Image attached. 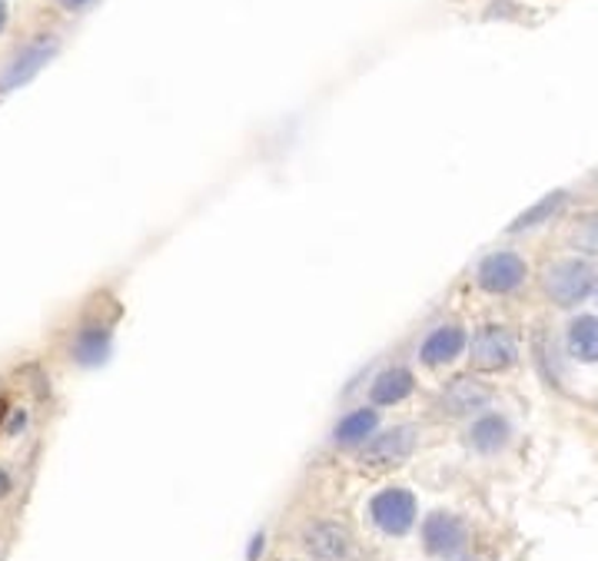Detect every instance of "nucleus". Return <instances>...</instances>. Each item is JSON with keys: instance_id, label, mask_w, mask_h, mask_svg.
I'll use <instances>...</instances> for the list:
<instances>
[{"instance_id": "obj_19", "label": "nucleus", "mask_w": 598, "mask_h": 561, "mask_svg": "<svg viewBox=\"0 0 598 561\" xmlns=\"http://www.w3.org/2000/svg\"><path fill=\"white\" fill-rule=\"evenodd\" d=\"M7 492H10V476L0 469V499H7Z\"/></svg>"}, {"instance_id": "obj_20", "label": "nucleus", "mask_w": 598, "mask_h": 561, "mask_svg": "<svg viewBox=\"0 0 598 561\" xmlns=\"http://www.w3.org/2000/svg\"><path fill=\"white\" fill-rule=\"evenodd\" d=\"M7 412H10V409H7V399L0 396V432H3V422H7Z\"/></svg>"}, {"instance_id": "obj_16", "label": "nucleus", "mask_w": 598, "mask_h": 561, "mask_svg": "<svg viewBox=\"0 0 598 561\" xmlns=\"http://www.w3.org/2000/svg\"><path fill=\"white\" fill-rule=\"evenodd\" d=\"M566 206H569V193H566V190H553V193H546L539 203H533L526 213H519V216L506 226V233H509V236H529V233L543 230L546 223H553Z\"/></svg>"}, {"instance_id": "obj_10", "label": "nucleus", "mask_w": 598, "mask_h": 561, "mask_svg": "<svg viewBox=\"0 0 598 561\" xmlns=\"http://www.w3.org/2000/svg\"><path fill=\"white\" fill-rule=\"evenodd\" d=\"M416 392H419V376L406 363H389V366L376 369L366 386V399L376 409H396V406L409 402Z\"/></svg>"}, {"instance_id": "obj_18", "label": "nucleus", "mask_w": 598, "mask_h": 561, "mask_svg": "<svg viewBox=\"0 0 598 561\" xmlns=\"http://www.w3.org/2000/svg\"><path fill=\"white\" fill-rule=\"evenodd\" d=\"M97 0H60V7L63 10H70V13H83V10H90Z\"/></svg>"}, {"instance_id": "obj_1", "label": "nucleus", "mask_w": 598, "mask_h": 561, "mask_svg": "<svg viewBox=\"0 0 598 561\" xmlns=\"http://www.w3.org/2000/svg\"><path fill=\"white\" fill-rule=\"evenodd\" d=\"M598 289V269L592 259L586 256H559V259H549L543 269H539V293L546 296L549 306L556 309H579L582 303H589Z\"/></svg>"}, {"instance_id": "obj_21", "label": "nucleus", "mask_w": 598, "mask_h": 561, "mask_svg": "<svg viewBox=\"0 0 598 561\" xmlns=\"http://www.w3.org/2000/svg\"><path fill=\"white\" fill-rule=\"evenodd\" d=\"M3 20H7V7H3V0H0V30H3Z\"/></svg>"}, {"instance_id": "obj_2", "label": "nucleus", "mask_w": 598, "mask_h": 561, "mask_svg": "<svg viewBox=\"0 0 598 561\" xmlns=\"http://www.w3.org/2000/svg\"><path fill=\"white\" fill-rule=\"evenodd\" d=\"M466 363H469V373H476V376L513 373L523 363L519 333L506 323H479L469 336Z\"/></svg>"}, {"instance_id": "obj_3", "label": "nucleus", "mask_w": 598, "mask_h": 561, "mask_svg": "<svg viewBox=\"0 0 598 561\" xmlns=\"http://www.w3.org/2000/svg\"><path fill=\"white\" fill-rule=\"evenodd\" d=\"M533 279V266L519 249H489L473 266V286L483 296L509 299L519 296Z\"/></svg>"}, {"instance_id": "obj_7", "label": "nucleus", "mask_w": 598, "mask_h": 561, "mask_svg": "<svg viewBox=\"0 0 598 561\" xmlns=\"http://www.w3.org/2000/svg\"><path fill=\"white\" fill-rule=\"evenodd\" d=\"M300 545L313 561H356L359 545L346 522L336 519H313L300 532Z\"/></svg>"}, {"instance_id": "obj_17", "label": "nucleus", "mask_w": 598, "mask_h": 561, "mask_svg": "<svg viewBox=\"0 0 598 561\" xmlns=\"http://www.w3.org/2000/svg\"><path fill=\"white\" fill-rule=\"evenodd\" d=\"M566 246L576 256L598 259V210L579 213L569 226H566Z\"/></svg>"}, {"instance_id": "obj_14", "label": "nucleus", "mask_w": 598, "mask_h": 561, "mask_svg": "<svg viewBox=\"0 0 598 561\" xmlns=\"http://www.w3.org/2000/svg\"><path fill=\"white\" fill-rule=\"evenodd\" d=\"M53 53H57V37H40V40L27 43V47L7 63V70H3V76H0V90H13V86L27 83L30 76H37L40 67H43Z\"/></svg>"}, {"instance_id": "obj_5", "label": "nucleus", "mask_w": 598, "mask_h": 561, "mask_svg": "<svg viewBox=\"0 0 598 561\" xmlns=\"http://www.w3.org/2000/svg\"><path fill=\"white\" fill-rule=\"evenodd\" d=\"M469 329L459 319H439L436 326H429L416 346V363L429 373H443L449 366H456L459 359H466L469 353Z\"/></svg>"}, {"instance_id": "obj_22", "label": "nucleus", "mask_w": 598, "mask_h": 561, "mask_svg": "<svg viewBox=\"0 0 598 561\" xmlns=\"http://www.w3.org/2000/svg\"><path fill=\"white\" fill-rule=\"evenodd\" d=\"M596 299H598V289H596Z\"/></svg>"}, {"instance_id": "obj_9", "label": "nucleus", "mask_w": 598, "mask_h": 561, "mask_svg": "<svg viewBox=\"0 0 598 561\" xmlns=\"http://www.w3.org/2000/svg\"><path fill=\"white\" fill-rule=\"evenodd\" d=\"M419 536H423L426 555H433V559L456 561L459 555H466V549H469V522L463 516H456V512H443V509L429 512L423 519Z\"/></svg>"}, {"instance_id": "obj_11", "label": "nucleus", "mask_w": 598, "mask_h": 561, "mask_svg": "<svg viewBox=\"0 0 598 561\" xmlns=\"http://www.w3.org/2000/svg\"><path fill=\"white\" fill-rule=\"evenodd\" d=\"M379 429H383L379 409L369 406V402H363V406H356V409H349V412H343V416L336 419V426H333V432H330V442H333L336 449L359 452Z\"/></svg>"}, {"instance_id": "obj_15", "label": "nucleus", "mask_w": 598, "mask_h": 561, "mask_svg": "<svg viewBox=\"0 0 598 561\" xmlns=\"http://www.w3.org/2000/svg\"><path fill=\"white\" fill-rule=\"evenodd\" d=\"M70 356L83 366V369H97L110 359V326L83 319V326L77 329L73 343H70Z\"/></svg>"}, {"instance_id": "obj_13", "label": "nucleus", "mask_w": 598, "mask_h": 561, "mask_svg": "<svg viewBox=\"0 0 598 561\" xmlns=\"http://www.w3.org/2000/svg\"><path fill=\"white\" fill-rule=\"evenodd\" d=\"M562 349L579 366H598V313H576L569 319Z\"/></svg>"}, {"instance_id": "obj_4", "label": "nucleus", "mask_w": 598, "mask_h": 561, "mask_svg": "<svg viewBox=\"0 0 598 561\" xmlns=\"http://www.w3.org/2000/svg\"><path fill=\"white\" fill-rule=\"evenodd\" d=\"M366 519L369 526L386 536V539H406L416 522H419V499L413 489L406 486H389V489H379L369 506H366Z\"/></svg>"}, {"instance_id": "obj_8", "label": "nucleus", "mask_w": 598, "mask_h": 561, "mask_svg": "<svg viewBox=\"0 0 598 561\" xmlns=\"http://www.w3.org/2000/svg\"><path fill=\"white\" fill-rule=\"evenodd\" d=\"M436 406L449 419H476L479 412H486L493 406V389L486 386L483 376L463 373V376H453V379L443 382V389L436 396Z\"/></svg>"}, {"instance_id": "obj_6", "label": "nucleus", "mask_w": 598, "mask_h": 561, "mask_svg": "<svg viewBox=\"0 0 598 561\" xmlns=\"http://www.w3.org/2000/svg\"><path fill=\"white\" fill-rule=\"evenodd\" d=\"M419 449V429L413 422H399L393 429H379L363 449H359V466L363 469H399L403 462L413 459Z\"/></svg>"}, {"instance_id": "obj_12", "label": "nucleus", "mask_w": 598, "mask_h": 561, "mask_svg": "<svg viewBox=\"0 0 598 561\" xmlns=\"http://www.w3.org/2000/svg\"><path fill=\"white\" fill-rule=\"evenodd\" d=\"M516 429H513V419L506 412H496V409H486L479 412L476 419H469V429H466V442L476 456H499L509 449Z\"/></svg>"}]
</instances>
